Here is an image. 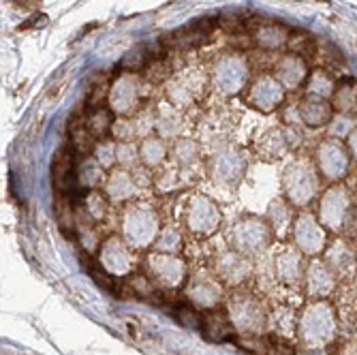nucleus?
<instances>
[{"mask_svg": "<svg viewBox=\"0 0 357 355\" xmlns=\"http://www.w3.org/2000/svg\"><path fill=\"white\" fill-rule=\"evenodd\" d=\"M321 190V174L310 158L291 160L282 172V192L294 206H308Z\"/></svg>", "mask_w": 357, "mask_h": 355, "instance_id": "1", "label": "nucleus"}, {"mask_svg": "<svg viewBox=\"0 0 357 355\" xmlns=\"http://www.w3.org/2000/svg\"><path fill=\"white\" fill-rule=\"evenodd\" d=\"M351 192L344 184H332L319 202V218L323 227L330 232H340L351 214Z\"/></svg>", "mask_w": 357, "mask_h": 355, "instance_id": "2", "label": "nucleus"}, {"mask_svg": "<svg viewBox=\"0 0 357 355\" xmlns=\"http://www.w3.org/2000/svg\"><path fill=\"white\" fill-rule=\"evenodd\" d=\"M349 165H351V154L347 144H342V139L328 137L319 144L317 167L323 178H328L332 184H336L349 174Z\"/></svg>", "mask_w": 357, "mask_h": 355, "instance_id": "3", "label": "nucleus"}, {"mask_svg": "<svg viewBox=\"0 0 357 355\" xmlns=\"http://www.w3.org/2000/svg\"><path fill=\"white\" fill-rule=\"evenodd\" d=\"M156 229H158V216L150 206L137 204L124 212L122 232H124V238L131 244L146 246L154 238Z\"/></svg>", "mask_w": 357, "mask_h": 355, "instance_id": "4", "label": "nucleus"}, {"mask_svg": "<svg viewBox=\"0 0 357 355\" xmlns=\"http://www.w3.org/2000/svg\"><path fill=\"white\" fill-rule=\"evenodd\" d=\"M210 176L216 184L220 186H236L246 172V160L244 154L234 148V146H225L220 150L214 152V156L210 158Z\"/></svg>", "mask_w": 357, "mask_h": 355, "instance_id": "5", "label": "nucleus"}, {"mask_svg": "<svg viewBox=\"0 0 357 355\" xmlns=\"http://www.w3.org/2000/svg\"><path fill=\"white\" fill-rule=\"evenodd\" d=\"M336 330L334 310L328 304H312L302 317V338L308 345H326L332 340Z\"/></svg>", "mask_w": 357, "mask_h": 355, "instance_id": "6", "label": "nucleus"}, {"mask_svg": "<svg viewBox=\"0 0 357 355\" xmlns=\"http://www.w3.org/2000/svg\"><path fill=\"white\" fill-rule=\"evenodd\" d=\"M248 82V67L238 56H225L214 64L212 86L220 94H238Z\"/></svg>", "mask_w": 357, "mask_h": 355, "instance_id": "7", "label": "nucleus"}, {"mask_svg": "<svg viewBox=\"0 0 357 355\" xmlns=\"http://www.w3.org/2000/svg\"><path fill=\"white\" fill-rule=\"evenodd\" d=\"M220 222V212L216 208V204L210 197L204 195H192L188 199L186 206V225L192 234L199 236H208L212 232H216Z\"/></svg>", "mask_w": 357, "mask_h": 355, "instance_id": "8", "label": "nucleus"}, {"mask_svg": "<svg viewBox=\"0 0 357 355\" xmlns=\"http://www.w3.org/2000/svg\"><path fill=\"white\" fill-rule=\"evenodd\" d=\"M284 99V86L270 75H261L248 88L246 103L259 112H274Z\"/></svg>", "mask_w": 357, "mask_h": 355, "instance_id": "9", "label": "nucleus"}, {"mask_svg": "<svg viewBox=\"0 0 357 355\" xmlns=\"http://www.w3.org/2000/svg\"><path fill=\"white\" fill-rule=\"evenodd\" d=\"M294 238L300 250L308 255H317L326 246V229L323 225L310 214V212H300L294 220Z\"/></svg>", "mask_w": 357, "mask_h": 355, "instance_id": "10", "label": "nucleus"}, {"mask_svg": "<svg viewBox=\"0 0 357 355\" xmlns=\"http://www.w3.org/2000/svg\"><path fill=\"white\" fill-rule=\"evenodd\" d=\"M139 82L135 75H122L120 80L114 82L112 92H109V109L120 116H131L139 107Z\"/></svg>", "mask_w": 357, "mask_h": 355, "instance_id": "11", "label": "nucleus"}, {"mask_svg": "<svg viewBox=\"0 0 357 355\" xmlns=\"http://www.w3.org/2000/svg\"><path fill=\"white\" fill-rule=\"evenodd\" d=\"M268 236L270 232L264 220H259L255 216H246L234 227V246L242 252L244 250L255 252L268 244Z\"/></svg>", "mask_w": 357, "mask_h": 355, "instance_id": "12", "label": "nucleus"}, {"mask_svg": "<svg viewBox=\"0 0 357 355\" xmlns=\"http://www.w3.org/2000/svg\"><path fill=\"white\" fill-rule=\"evenodd\" d=\"M216 28V17H206L199 20L190 26H184L165 39V45L176 47V50H186V47H195V45H202L208 41V37L212 35V30Z\"/></svg>", "mask_w": 357, "mask_h": 355, "instance_id": "13", "label": "nucleus"}, {"mask_svg": "<svg viewBox=\"0 0 357 355\" xmlns=\"http://www.w3.org/2000/svg\"><path fill=\"white\" fill-rule=\"evenodd\" d=\"M52 178L54 186L60 195H67V192L77 184V169L73 163V150L62 146L52 160Z\"/></svg>", "mask_w": 357, "mask_h": 355, "instance_id": "14", "label": "nucleus"}, {"mask_svg": "<svg viewBox=\"0 0 357 355\" xmlns=\"http://www.w3.org/2000/svg\"><path fill=\"white\" fill-rule=\"evenodd\" d=\"M276 80L284 86V88H298L308 80V67L306 60L302 56L289 54L284 58L278 60L276 64Z\"/></svg>", "mask_w": 357, "mask_h": 355, "instance_id": "15", "label": "nucleus"}, {"mask_svg": "<svg viewBox=\"0 0 357 355\" xmlns=\"http://www.w3.org/2000/svg\"><path fill=\"white\" fill-rule=\"evenodd\" d=\"M298 112H300L302 124H306L310 128L328 126L334 118V105L323 99H312V96H306V99L298 105Z\"/></svg>", "mask_w": 357, "mask_h": 355, "instance_id": "16", "label": "nucleus"}, {"mask_svg": "<svg viewBox=\"0 0 357 355\" xmlns=\"http://www.w3.org/2000/svg\"><path fill=\"white\" fill-rule=\"evenodd\" d=\"M105 190H107V197L114 202H124V199H131L139 192V184L133 176L131 169L120 167L114 169L109 174V178L105 180Z\"/></svg>", "mask_w": 357, "mask_h": 355, "instance_id": "17", "label": "nucleus"}, {"mask_svg": "<svg viewBox=\"0 0 357 355\" xmlns=\"http://www.w3.org/2000/svg\"><path fill=\"white\" fill-rule=\"evenodd\" d=\"M326 264L332 268L334 274L351 276L355 270V250L344 240H334L326 252Z\"/></svg>", "mask_w": 357, "mask_h": 355, "instance_id": "18", "label": "nucleus"}, {"mask_svg": "<svg viewBox=\"0 0 357 355\" xmlns=\"http://www.w3.org/2000/svg\"><path fill=\"white\" fill-rule=\"evenodd\" d=\"M308 292L317 298H326L334 292L336 287V276L332 272V268L323 262H314L308 268Z\"/></svg>", "mask_w": 357, "mask_h": 355, "instance_id": "19", "label": "nucleus"}, {"mask_svg": "<svg viewBox=\"0 0 357 355\" xmlns=\"http://www.w3.org/2000/svg\"><path fill=\"white\" fill-rule=\"evenodd\" d=\"M255 26H257V30L252 32V39H255V43H259L261 47H266V50H278L284 43H289L291 32L282 24L272 22V24H255Z\"/></svg>", "mask_w": 357, "mask_h": 355, "instance_id": "20", "label": "nucleus"}, {"mask_svg": "<svg viewBox=\"0 0 357 355\" xmlns=\"http://www.w3.org/2000/svg\"><path fill=\"white\" fill-rule=\"evenodd\" d=\"M202 332L212 342H225V340H231L234 330L225 312L212 310L208 315H202Z\"/></svg>", "mask_w": 357, "mask_h": 355, "instance_id": "21", "label": "nucleus"}, {"mask_svg": "<svg viewBox=\"0 0 357 355\" xmlns=\"http://www.w3.org/2000/svg\"><path fill=\"white\" fill-rule=\"evenodd\" d=\"M289 148H291V144L287 137V128L284 131L282 128H272V131H268L261 139L257 142V152L261 154L266 160L282 156Z\"/></svg>", "mask_w": 357, "mask_h": 355, "instance_id": "22", "label": "nucleus"}, {"mask_svg": "<svg viewBox=\"0 0 357 355\" xmlns=\"http://www.w3.org/2000/svg\"><path fill=\"white\" fill-rule=\"evenodd\" d=\"M150 266H152L156 278H160L165 285H178L182 280L184 266H182V262L174 259V257H169V255L150 257Z\"/></svg>", "mask_w": 357, "mask_h": 355, "instance_id": "23", "label": "nucleus"}, {"mask_svg": "<svg viewBox=\"0 0 357 355\" xmlns=\"http://www.w3.org/2000/svg\"><path fill=\"white\" fill-rule=\"evenodd\" d=\"M103 264L109 268V272H126L131 266V257H128V248L120 238H112L105 242L103 248Z\"/></svg>", "mask_w": 357, "mask_h": 355, "instance_id": "24", "label": "nucleus"}, {"mask_svg": "<svg viewBox=\"0 0 357 355\" xmlns=\"http://www.w3.org/2000/svg\"><path fill=\"white\" fill-rule=\"evenodd\" d=\"M336 92V84L332 80V75L323 69H317L308 75L306 80V94L312 96V99H323V101H330Z\"/></svg>", "mask_w": 357, "mask_h": 355, "instance_id": "25", "label": "nucleus"}, {"mask_svg": "<svg viewBox=\"0 0 357 355\" xmlns=\"http://www.w3.org/2000/svg\"><path fill=\"white\" fill-rule=\"evenodd\" d=\"M172 156H174V163L178 165V169H190L192 165L199 163L202 152H199V146L195 144V142H190V139H178L174 144Z\"/></svg>", "mask_w": 357, "mask_h": 355, "instance_id": "26", "label": "nucleus"}, {"mask_svg": "<svg viewBox=\"0 0 357 355\" xmlns=\"http://www.w3.org/2000/svg\"><path fill=\"white\" fill-rule=\"evenodd\" d=\"M188 296H190V300H195L197 304L212 306L218 300L220 292H218V285L214 280H210L208 276H204V278H195L190 282Z\"/></svg>", "mask_w": 357, "mask_h": 355, "instance_id": "27", "label": "nucleus"}, {"mask_svg": "<svg viewBox=\"0 0 357 355\" xmlns=\"http://www.w3.org/2000/svg\"><path fill=\"white\" fill-rule=\"evenodd\" d=\"M139 156L146 167H158L167 158V146L160 137H146L139 146Z\"/></svg>", "mask_w": 357, "mask_h": 355, "instance_id": "28", "label": "nucleus"}, {"mask_svg": "<svg viewBox=\"0 0 357 355\" xmlns=\"http://www.w3.org/2000/svg\"><path fill=\"white\" fill-rule=\"evenodd\" d=\"M276 270L284 282H296L302 274V259L296 250H282L276 257Z\"/></svg>", "mask_w": 357, "mask_h": 355, "instance_id": "29", "label": "nucleus"}, {"mask_svg": "<svg viewBox=\"0 0 357 355\" xmlns=\"http://www.w3.org/2000/svg\"><path fill=\"white\" fill-rule=\"evenodd\" d=\"M103 176H105V167L94 156L84 158L82 163L77 165V184L79 186H86V188L99 186L103 182Z\"/></svg>", "mask_w": 357, "mask_h": 355, "instance_id": "30", "label": "nucleus"}, {"mask_svg": "<svg viewBox=\"0 0 357 355\" xmlns=\"http://www.w3.org/2000/svg\"><path fill=\"white\" fill-rule=\"evenodd\" d=\"M114 112L103 107V109H96V112H88V131L96 137V139H103L112 128H114Z\"/></svg>", "mask_w": 357, "mask_h": 355, "instance_id": "31", "label": "nucleus"}, {"mask_svg": "<svg viewBox=\"0 0 357 355\" xmlns=\"http://www.w3.org/2000/svg\"><path fill=\"white\" fill-rule=\"evenodd\" d=\"M332 105L338 114H351L353 116L357 112V92L347 84L338 86L334 96H332Z\"/></svg>", "mask_w": 357, "mask_h": 355, "instance_id": "32", "label": "nucleus"}, {"mask_svg": "<svg viewBox=\"0 0 357 355\" xmlns=\"http://www.w3.org/2000/svg\"><path fill=\"white\" fill-rule=\"evenodd\" d=\"M357 128V118L351 114H334L332 122L328 124L330 137L334 139H347Z\"/></svg>", "mask_w": 357, "mask_h": 355, "instance_id": "33", "label": "nucleus"}, {"mask_svg": "<svg viewBox=\"0 0 357 355\" xmlns=\"http://www.w3.org/2000/svg\"><path fill=\"white\" fill-rule=\"evenodd\" d=\"M287 45H289V50L294 52L296 56H302V58H306V56H310L314 52V39L308 35V32H304V30L291 32Z\"/></svg>", "mask_w": 357, "mask_h": 355, "instance_id": "34", "label": "nucleus"}, {"mask_svg": "<svg viewBox=\"0 0 357 355\" xmlns=\"http://www.w3.org/2000/svg\"><path fill=\"white\" fill-rule=\"evenodd\" d=\"M169 75H172V67L163 56H154L144 69V77L150 82H165Z\"/></svg>", "mask_w": 357, "mask_h": 355, "instance_id": "35", "label": "nucleus"}, {"mask_svg": "<svg viewBox=\"0 0 357 355\" xmlns=\"http://www.w3.org/2000/svg\"><path fill=\"white\" fill-rule=\"evenodd\" d=\"M139 148L133 142H118V163L126 169H135L139 165Z\"/></svg>", "mask_w": 357, "mask_h": 355, "instance_id": "36", "label": "nucleus"}, {"mask_svg": "<svg viewBox=\"0 0 357 355\" xmlns=\"http://www.w3.org/2000/svg\"><path fill=\"white\" fill-rule=\"evenodd\" d=\"M84 212H88V216L92 218V220H101L103 216H105V212H107V202H105V197L101 195V192H88L86 195V199H84Z\"/></svg>", "mask_w": 357, "mask_h": 355, "instance_id": "37", "label": "nucleus"}, {"mask_svg": "<svg viewBox=\"0 0 357 355\" xmlns=\"http://www.w3.org/2000/svg\"><path fill=\"white\" fill-rule=\"evenodd\" d=\"M174 317L178 319L180 326H184L188 330H199L202 332V315L195 310V308L180 304V306L174 308Z\"/></svg>", "mask_w": 357, "mask_h": 355, "instance_id": "38", "label": "nucleus"}, {"mask_svg": "<svg viewBox=\"0 0 357 355\" xmlns=\"http://www.w3.org/2000/svg\"><path fill=\"white\" fill-rule=\"evenodd\" d=\"M270 218L274 220V232H278V234H282L284 229V225H294L291 222V210H289V206H287V202H282V199H274L272 202V206H270Z\"/></svg>", "mask_w": 357, "mask_h": 355, "instance_id": "39", "label": "nucleus"}, {"mask_svg": "<svg viewBox=\"0 0 357 355\" xmlns=\"http://www.w3.org/2000/svg\"><path fill=\"white\" fill-rule=\"evenodd\" d=\"M94 158L99 160V163L105 169L114 167V163H118V144H114V142H101V144H96Z\"/></svg>", "mask_w": 357, "mask_h": 355, "instance_id": "40", "label": "nucleus"}, {"mask_svg": "<svg viewBox=\"0 0 357 355\" xmlns=\"http://www.w3.org/2000/svg\"><path fill=\"white\" fill-rule=\"evenodd\" d=\"M156 131H160V135L163 137H174V135H178V126H180V118H178V114H176V109L174 112H163L158 118H156Z\"/></svg>", "mask_w": 357, "mask_h": 355, "instance_id": "41", "label": "nucleus"}, {"mask_svg": "<svg viewBox=\"0 0 357 355\" xmlns=\"http://www.w3.org/2000/svg\"><path fill=\"white\" fill-rule=\"evenodd\" d=\"M180 246V234L176 227H165L156 238V248L158 250H176Z\"/></svg>", "mask_w": 357, "mask_h": 355, "instance_id": "42", "label": "nucleus"}, {"mask_svg": "<svg viewBox=\"0 0 357 355\" xmlns=\"http://www.w3.org/2000/svg\"><path fill=\"white\" fill-rule=\"evenodd\" d=\"M264 351H266V355H296L294 347H291L289 342H284L282 338H276V336L266 340Z\"/></svg>", "mask_w": 357, "mask_h": 355, "instance_id": "43", "label": "nucleus"}, {"mask_svg": "<svg viewBox=\"0 0 357 355\" xmlns=\"http://www.w3.org/2000/svg\"><path fill=\"white\" fill-rule=\"evenodd\" d=\"M347 148H349L351 158H355V160H357V128H355V131L347 137Z\"/></svg>", "mask_w": 357, "mask_h": 355, "instance_id": "44", "label": "nucleus"}, {"mask_svg": "<svg viewBox=\"0 0 357 355\" xmlns=\"http://www.w3.org/2000/svg\"><path fill=\"white\" fill-rule=\"evenodd\" d=\"M349 222H355V225H357V204L351 208V214H349V220H347V225H349Z\"/></svg>", "mask_w": 357, "mask_h": 355, "instance_id": "45", "label": "nucleus"}]
</instances>
